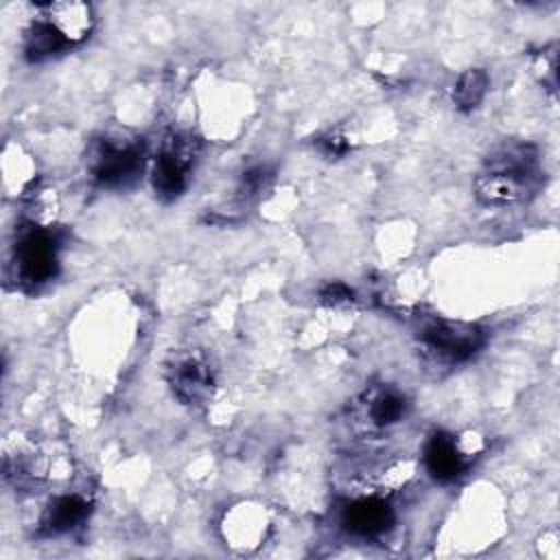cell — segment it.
<instances>
[{
  "instance_id": "8992f818",
  "label": "cell",
  "mask_w": 560,
  "mask_h": 560,
  "mask_svg": "<svg viewBox=\"0 0 560 560\" xmlns=\"http://www.w3.org/2000/svg\"><path fill=\"white\" fill-rule=\"evenodd\" d=\"M168 383L173 394L184 405H201L210 398L214 381L206 361L197 357H184L168 368Z\"/></svg>"
},
{
  "instance_id": "7a4b0ae2",
  "label": "cell",
  "mask_w": 560,
  "mask_h": 560,
  "mask_svg": "<svg viewBox=\"0 0 560 560\" xmlns=\"http://www.w3.org/2000/svg\"><path fill=\"white\" fill-rule=\"evenodd\" d=\"M144 162V149L138 140H122L105 136L94 140L88 151L90 177L107 188H120L131 184Z\"/></svg>"
},
{
  "instance_id": "6da1fadb",
  "label": "cell",
  "mask_w": 560,
  "mask_h": 560,
  "mask_svg": "<svg viewBox=\"0 0 560 560\" xmlns=\"http://www.w3.org/2000/svg\"><path fill=\"white\" fill-rule=\"evenodd\" d=\"M540 184L542 171L536 147L529 142H503L483 160L475 177V195L486 206H512L534 197Z\"/></svg>"
},
{
  "instance_id": "30bf717a",
  "label": "cell",
  "mask_w": 560,
  "mask_h": 560,
  "mask_svg": "<svg viewBox=\"0 0 560 560\" xmlns=\"http://www.w3.org/2000/svg\"><path fill=\"white\" fill-rule=\"evenodd\" d=\"M90 514V503L79 494H63L48 503L42 516V529L48 536H59L74 529Z\"/></svg>"
},
{
  "instance_id": "4fadbf2b",
  "label": "cell",
  "mask_w": 560,
  "mask_h": 560,
  "mask_svg": "<svg viewBox=\"0 0 560 560\" xmlns=\"http://www.w3.org/2000/svg\"><path fill=\"white\" fill-rule=\"evenodd\" d=\"M405 409H407V402L400 394L396 392H383L378 394L374 400H372V407H370V418L374 424L378 427H387V424H394L398 422L402 416H405Z\"/></svg>"
},
{
  "instance_id": "5bb4252c",
  "label": "cell",
  "mask_w": 560,
  "mask_h": 560,
  "mask_svg": "<svg viewBox=\"0 0 560 560\" xmlns=\"http://www.w3.org/2000/svg\"><path fill=\"white\" fill-rule=\"evenodd\" d=\"M271 177V173L265 166H254L249 171L243 173V182H241V190L243 195H256L265 188L267 179Z\"/></svg>"
},
{
  "instance_id": "5b68a950",
  "label": "cell",
  "mask_w": 560,
  "mask_h": 560,
  "mask_svg": "<svg viewBox=\"0 0 560 560\" xmlns=\"http://www.w3.org/2000/svg\"><path fill=\"white\" fill-rule=\"evenodd\" d=\"M197 155V142L190 136H173L153 162L151 182L162 201L177 199L186 188V177Z\"/></svg>"
},
{
  "instance_id": "277c9868",
  "label": "cell",
  "mask_w": 560,
  "mask_h": 560,
  "mask_svg": "<svg viewBox=\"0 0 560 560\" xmlns=\"http://www.w3.org/2000/svg\"><path fill=\"white\" fill-rule=\"evenodd\" d=\"M420 339L427 350L448 363L470 359L483 346V330L466 322L433 319L420 330Z\"/></svg>"
},
{
  "instance_id": "2e32d148",
  "label": "cell",
  "mask_w": 560,
  "mask_h": 560,
  "mask_svg": "<svg viewBox=\"0 0 560 560\" xmlns=\"http://www.w3.org/2000/svg\"><path fill=\"white\" fill-rule=\"evenodd\" d=\"M352 295H354L352 289H348V287L341 284V282H332V284L324 287V291H322V300L328 302V304H346V302H352V300H354Z\"/></svg>"
},
{
  "instance_id": "9c48e42d",
  "label": "cell",
  "mask_w": 560,
  "mask_h": 560,
  "mask_svg": "<svg viewBox=\"0 0 560 560\" xmlns=\"http://www.w3.org/2000/svg\"><path fill=\"white\" fill-rule=\"evenodd\" d=\"M42 13L68 44L83 42L94 26L92 7L85 2H48L42 7Z\"/></svg>"
},
{
  "instance_id": "8fae6325",
  "label": "cell",
  "mask_w": 560,
  "mask_h": 560,
  "mask_svg": "<svg viewBox=\"0 0 560 560\" xmlns=\"http://www.w3.org/2000/svg\"><path fill=\"white\" fill-rule=\"evenodd\" d=\"M66 46H70L61 33L46 20H37L31 24L24 37V55L28 61H46L52 55L61 52Z\"/></svg>"
},
{
  "instance_id": "7c38bea8",
  "label": "cell",
  "mask_w": 560,
  "mask_h": 560,
  "mask_svg": "<svg viewBox=\"0 0 560 560\" xmlns=\"http://www.w3.org/2000/svg\"><path fill=\"white\" fill-rule=\"evenodd\" d=\"M488 83H490V79H488L486 70H481V68L464 70L453 88L455 107L462 112L475 109L483 101V96L488 92Z\"/></svg>"
},
{
  "instance_id": "3957f363",
  "label": "cell",
  "mask_w": 560,
  "mask_h": 560,
  "mask_svg": "<svg viewBox=\"0 0 560 560\" xmlns=\"http://www.w3.org/2000/svg\"><path fill=\"white\" fill-rule=\"evenodd\" d=\"M57 241L46 230L26 232L13 249L15 280L26 289H37L57 273Z\"/></svg>"
},
{
  "instance_id": "9a60e30c",
  "label": "cell",
  "mask_w": 560,
  "mask_h": 560,
  "mask_svg": "<svg viewBox=\"0 0 560 560\" xmlns=\"http://www.w3.org/2000/svg\"><path fill=\"white\" fill-rule=\"evenodd\" d=\"M317 147H319V151H322L326 158H341V155H346L348 149H350L348 140H346L343 136H337V133H335V136L319 138Z\"/></svg>"
},
{
  "instance_id": "52a82bcc",
  "label": "cell",
  "mask_w": 560,
  "mask_h": 560,
  "mask_svg": "<svg viewBox=\"0 0 560 560\" xmlns=\"http://www.w3.org/2000/svg\"><path fill=\"white\" fill-rule=\"evenodd\" d=\"M343 525L354 536L376 538L394 525V510L385 499L363 497L343 510Z\"/></svg>"
},
{
  "instance_id": "ba28073f",
  "label": "cell",
  "mask_w": 560,
  "mask_h": 560,
  "mask_svg": "<svg viewBox=\"0 0 560 560\" xmlns=\"http://www.w3.org/2000/svg\"><path fill=\"white\" fill-rule=\"evenodd\" d=\"M424 466L435 481L448 483L464 472L466 455L462 453L453 435L440 431L433 433L424 446Z\"/></svg>"
}]
</instances>
